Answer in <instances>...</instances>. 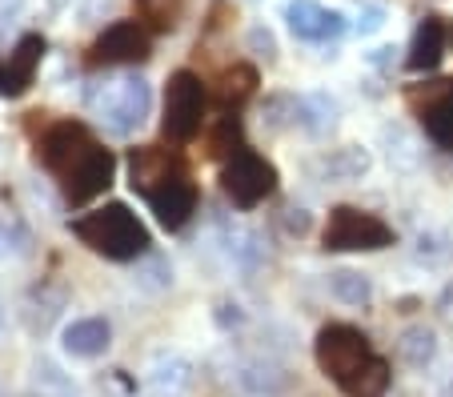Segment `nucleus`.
<instances>
[{"instance_id":"15","label":"nucleus","mask_w":453,"mask_h":397,"mask_svg":"<svg viewBox=\"0 0 453 397\" xmlns=\"http://www.w3.org/2000/svg\"><path fill=\"white\" fill-rule=\"evenodd\" d=\"M418 117L426 125V137L437 149H453V80H437L434 93L426 101H418Z\"/></svg>"},{"instance_id":"13","label":"nucleus","mask_w":453,"mask_h":397,"mask_svg":"<svg viewBox=\"0 0 453 397\" xmlns=\"http://www.w3.org/2000/svg\"><path fill=\"white\" fill-rule=\"evenodd\" d=\"M65 305H69V289L57 286V281H41V286L28 289L25 305H20V321H25V329L33 337H44L65 313Z\"/></svg>"},{"instance_id":"28","label":"nucleus","mask_w":453,"mask_h":397,"mask_svg":"<svg viewBox=\"0 0 453 397\" xmlns=\"http://www.w3.org/2000/svg\"><path fill=\"white\" fill-rule=\"evenodd\" d=\"M137 12L145 25L157 28V33H173V28L180 25L185 0H137Z\"/></svg>"},{"instance_id":"20","label":"nucleus","mask_w":453,"mask_h":397,"mask_svg":"<svg viewBox=\"0 0 453 397\" xmlns=\"http://www.w3.org/2000/svg\"><path fill=\"white\" fill-rule=\"evenodd\" d=\"M389 381H394V373H389V362L373 354L357 373H353L349 381H342L337 389H342L345 397H385V393H389Z\"/></svg>"},{"instance_id":"22","label":"nucleus","mask_w":453,"mask_h":397,"mask_svg":"<svg viewBox=\"0 0 453 397\" xmlns=\"http://www.w3.org/2000/svg\"><path fill=\"white\" fill-rule=\"evenodd\" d=\"M397 357H402L410 370H426L437 357V333L429 325H410L397 337Z\"/></svg>"},{"instance_id":"27","label":"nucleus","mask_w":453,"mask_h":397,"mask_svg":"<svg viewBox=\"0 0 453 397\" xmlns=\"http://www.w3.org/2000/svg\"><path fill=\"white\" fill-rule=\"evenodd\" d=\"M225 249H229L233 265L241 269H253L257 261H261V237L253 233V229H245V225H225Z\"/></svg>"},{"instance_id":"18","label":"nucleus","mask_w":453,"mask_h":397,"mask_svg":"<svg viewBox=\"0 0 453 397\" xmlns=\"http://www.w3.org/2000/svg\"><path fill=\"white\" fill-rule=\"evenodd\" d=\"M28 381H33V393H41V397H81L73 373H65L60 362H52L44 354L28 362Z\"/></svg>"},{"instance_id":"7","label":"nucleus","mask_w":453,"mask_h":397,"mask_svg":"<svg viewBox=\"0 0 453 397\" xmlns=\"http://www.w3.org/2000/svg\"><path fill=\"white\" fill-rule=\"evenodd\" d=\"M221 189L237 209H257L277 189V169L253 149H237L221 169Z\"/></svg>"},{"instance_id":"17","label":"nucleus","mask_w":453,"mask_h":397,"mask_svg":"<svg viewBox=\"0 0 453 397\" xmlns=\"http://www.w3.org/2000/svg\"><path fill=\"white\" fill-rule=\"evenodd\" d=\"M237 386L253 397H281L289 389V373L277 362H269V357H253V362H245L237 370Z\"/></svg>"},{"instance_id":"10","label":"nucleus","mask_w":453,"mask_h":397,"mask_svg":"<svg viewBox=\"0 0 453 397\" xmlns=\"http://www.w3.org/2000/svg\"><path fill=\"white\" fill-rule=\"evenodd\" d=\"M285 25L297 41H309V44H326V41H337L345 33V17L337 9H326L317 0H289L285 4Z\"/></svg>"},{"instance_id":"34","label":"nucleus","mask_w":453,"mask_h":397,"mask_svg":"<svg viewBox=\"0 0 453 397\" xmlns=\"http://www.w3.org/2000/svg\"><path fill=\"white\" fill-rule=\"evenodd\" d=\"M353 28H357V36H373L385 28V9L381 4H365V9L357 12V20H353Z\"/></svg>"},{"instance_id":"11","label":"nucleus","mask_w":453,"mask_h":397,"mask_svg":"<svg viewBox=\"0 0 453 397\" xmlns=\"http://www.w3.org/2000/svg\"><path fill=\"white\" fill-rule=\"evenodd\" d=\"M145 201H149V209L157 213L161 229L177 233V229H185L188 225V217L197 213V185L188 181V173H177V177H169L165 185H157Z\"/></svg>"},{"instance_id":"23","label":"nucleus","mask_w":453,"mask_h":397,"mask_svg":"<svg viewBox=\"0 0 453 397\" xmlns=\"http://www.w3.org/2000/svg\"><path fill=\"white\" fill-rule=\"evenodd\" d=\"M329 294L342 305H349V309H361V305L373 302V281L361 269H334L329 273Z\"/></svg>"},{"instance_id":"29","label":"nucleus","mask_w":453,"mask_h":397,"mask_svg":"<svg viewBox=\"0 0 453 397\" xmlns=\"http://www.w3.org/2000/svg\"><path fill=\"white\" fill-rule=\"evenodd\" d=\"M0 241H4L9 253H17V257H25L33 249V229L25 225V217L17 209H0Z\"/></svg>"},{"instance_id":"5","label":"nucleus","mask_w":453,"mask_h":397,"mask_svg":"<svg viewBox=\"0 0 453 397\" xmlns=\"http://www.w3.org/2000/svg\"><path fill=\"white\" fill-rule=\"evenodd\" d=\"M313 357L321 365L334 386L349 381L361 365L373 357V346H369V337L361 333L357 325H345V321H329V325L317 329V341H313Z\"/></svg>"},{"instance_id":"45","label":"nucleus","mask_w":453,"mask_h":397,"mask_svg":"<svg viewBox=\"0 0 453 397\" xmlns=\"http://www.w3.org/2000/svg\"><path fill=\"white\" fill-rule=\"evenodd\" d=\"M25 397H41V393H25Z\"/></svg>"},{"instance_id":"36","label":"nucleus","mask_w":453,"mask_h":397,"mask_svg":"<svg viewBox=\"0 0 453 397\" xmlns=\"http://www.w3.org/2000/svg\"><path fill=\"white\" fill-rule=\"evenodd\" d=\"M213 321H217V325H221V329H233V325H241V321H245V313H241V305L237 302H221V305H217V309H213Z\"/></svg>"},{"instance_id":"35","label":"nucleus","mask_w":453,"mask_h":397,"mask_svg":"<svg viewBox=\"0 0 453 397\" xmlns=\"http://www.w3.org/2000/svg\"><path fill=\"white\" fill-rule=\"evenodd\" d=\"M281 229H285L289 237H305L309 229H313V217H309V209H285Z\"/></svg>"},{"instance_id":"24","label":"nucleus","mask_w":453,"mask_h":397,"mask_svg":"<svg viewBox=\"0 0 453 397\" xmlns=\"http://www.w3.org/2000/svg\"><path fill=\"white\" fill-rule=\"evenodd\" d=\"M337 117H342V109H337L334 96H326V93L301 96V129H309V133L321 137V133L337 129Z\"/></svg>"},{"instance_id":"47","label":"nucleus","mask_w":453,"mask_h":397,"mask_svg":"<svg viewBox=\"0 0 453 397\" xmlns=\"http://www.w3.org/2000/svg\"><path fill=\"white\" fill-rule=\"evenodd\" d=\"M449 41H453V33H449Z\"/></svg>"},{"instance_id":"33","label":"nucleus","mask_w":453,"mask_h":397,"mask_svg":"<svg viewBox=\"0 0 453 397\" xmlns=\"http://www.w3.org/2000/svg\"><path fill=\"white\" fill-rule=\"evenodd\" d=\"M245 44H249V52H257V57H265V61H277V36L269 33L265 25H253L245 33Z\"/></svg>"},{"instance_id":"19","label":"nucleus","mask_w":453,"mask_h":397,"mask_svg":"<svg viewBox=\"0 0 453 397\" xmlns=\"http://www.w3.org/2000/svg\"><path fill=\"white\" fill-rule=\"evenodd\" d=\"M145 381L161 393H177L193 381V362L185 354H157L153 362L145 365Z\"/></svg>"},{"instance_id":"38","label":"nucleus","mask_w":453,"mask_h":397,"mask_svg":"<svg viewBox=\"0 0 453 397\" xmlns=\"http://www.w3.org/2000/svg\"><path fill=\"white\" fill-rule=\"evenodd\" d=\"M437 317H441L445 325L453 329V281L441 289V294H437Z\"/></svg>"},{"instance_id":"37","label":"nucleus","mask_w":453,"mask_h":397,"mask_svg":"<svg viewBox=\"0 0 453 397\" xmlns=\"http://www.w3.org/2000/svg\"><path fill=\"white\" fill-rule=\"evenodd\" d=\"M109 9H112V0H81V20H85V25H96V20H104Z\"/></svg>"},{"instance_id":"43","label":"nucleus","mask_w":453,"mask_h":397,"mask_svg":"<svg viewBox=\"0 0 453 397\" xmlns=\"http://www.w3.org/2000/svg\"><path fill=\"white\" fill-rule=\"evenodd\" d=\"M4 253H9V249H4V241H0V257H4Z\"/></svg>"},{"instance_id":"30","label":"nucleus","mask_w":453,"mask_h":397,"mask_svg":"<svg viewBox=\"0 0 453 397\" xmlns=\"http://www.w3.org/2000/svg\"><path fill=\"white\" fill-rule=\"evenodd\" d=\"M413 253H418V261H426L429 269H437L453 257V237L441 233V229H426V233H418V241H413Z\"/></svg>"},{"instance_id":"32","label":"nucleus","mask_w":453,"mask_h":397,"mask_svg":"<svg viewBox=\"0 0 453 397\" xmlns=\"http://www.w3.org/2000/svg\"><path fill=\"white\" fill-rule=\"evenodd\" d=\"M257 88V69H249V65H237V69H229L225 73V80H221V96L225 101H245L249 93Z\"/></svg>"},{"instance_id":"25","label":"nucleus","mask_w":453,"mask_h":397,"mask_svg":"<svg viewBox=\"0 0 453 397\" xmlns=\"http://www.w3.org/2000/svg\"><path fill=\"white\" fill-rule=\"evenodd\" d=\"M381 137H385V145H389V164H394V169L413 173V169L421 164V145L405 125H385Z\"/></svg>"},{"instance_id":"39","label":"nucleus","mask_w":453,"mask_h":397,"mask_svg":"<svg viewBox=\"0 0 453 397\" xmlns=\"http://www.w3.org/2000/svg\"><path fill=\"white\" fill-rule=\"evenodd\" d=\"M25 4H28V0H0V28L12 25V20L25 12Z\"/></svg>"},{"instance_id":"40","label":"nucleus","mask_w":453,"mask_h":397,"mask_svg":"<svg viewBox=\"0 0 453 397\" xmlns=\"http://www.w3.org/2000/svg\"><path fill=\"white\" fill-rule=\"evenodd\" d=\"M369 61H373L377 69H385V65H394V61H397V49H389V44H385V49L369 52Z\"/></svg>"},{"instance_id":"46","label":"nucleus","mask_w":453,"mask_h":397,"mask_svg":"<svg viewBox=\"0 0 453 397\" xmlns=\"http://www.w3.org/2000/svg\"><path fill=\"white\" fill-rule=\"evenodd\" d=\"M52 4H65V0H52Z\"/></svg>"},{"instance_id":"4","label":"nucleus","mask_w":453,"mask_h":397,"mask_svg":"<svg viewBox=\"0 0 453 397\" xmlns=\"http://www.w3.org/2000/svg\"><path fill=\"white\" fill-rule=\"evenodd\" d=\"M329 253H377L394 245V229L381 221L377 213L357 205H334L321 233Z\"/></svg>"},{"instance_id":"8","label":"nucleus","mask_w":453,"mask_h":397,"mask_svg":"<svg viewBox=\"0 0 453 397\" xmlns=\"http://www.w3.org/2000/svg\"><path fill=\"white\" fill-rule=\"evenodd\" d=\"M153 41L137 20H112L88 49V65H141L149 61Z\"/></svg>"},{"instance_id":"9","label":"nucleus","mask_w":453,"mask_h":397,"mask_svg":"<svg viewBox=\"0 0 453 397\" xmlns=\"http://www.w3.org/2000/svg\"><path fill=\"white\" fill-rule=\"evenodd\" d=\"M41 61H44V36L25 33L17 44H12L9 57L0 61V96H9V101L25 96L28 88H33Z\"/></svg>"},{"instance_id":"6","label":"nucleus","mask_w":453,"mask_h":397,"mask_svg":"<svg viewBox=\"0 0 453 397\" xmlns=\"http://www.w3.org/2000/svg\"><path fill=\"white\" fill-rule=\"evenodd\" d=\"M205 85H201L197 73L177 69L165 85V112H161V133L177 145L193 141L205 125Z\"/></svg>"},{"instance_id":"14","label":"nucleus","mask_w":453,"mask_h":397,"mask_svg":"<svg viewBox=\"0 0 453 397\" xmlns=\"http://www.w3.org/2000/svg\"><path fill=\"white\" fill-rule=\"evenodd\" d=\"M60 346L69 357H81V362L104 357L112 346V325L104 317H77L60 329Z\"/></svg>"},{"instance_id":"12","label":"nucleus","mask_w":453,"mask_h":397,"mask_svg":"<svg viewBox=\"0 0 453 397\" xmlns=\"http://www.w3.org/2000/svg\"><path fill=\"white\" fill-rule=\"evenodd\" d=\"M177 173H185L180 157L169 153V149H161V145L133 149V157H128V181H133V189H137L141 197H149L157 185H165Z\"/></svg>"},{"instance_id":"16","label":"nucleus","mask_w":453,"mask_h":397,"mask_svg":"<svg viewBox=\"0 0 453 397\" xmlns=\"http://www.w3.org/2000/svg\"><path fill=\"white\" fill-rule=\"evenodd\" d=\"M445 25L441 17H426L418 28H413V41H410V57H405V69L410 73H434L445 57Z\"/></svg>"},{"instance_id":"26","label":"nucleus","mask_w":453,"mask_h":397,"mask_svg":"<svg viewBox=\"0 0 453 397\" xmlns=\"http://www.w3.org/2000/svg\"><path fill=\"white\" fill-rule=\"evenodd\" d=\"M133 286H137L141 294H165V289H173V265H169V257H161V253L149 249L145 257L137 261V269H133Z\"/></svg>"},{"instance_id":"21","label":"nucleus","mask_w":453,"mask_h":397,"mask_svg":"<svg viewBox=\"0 0 453 397\" xmlns=\"http://www.w3.org/2000/svg\"><path fill=\"white\" fill-rule=\"evenodd\" d=\"M369 164H373L369 149L345 145V149H334V153L321 161V173H326L329 181H361V177L369 173Z\"/></svg>"},{"instance_id":"2","label":"nucleus","mask_w":453,"mask_h":397,"mask_svg":"<svg viewBox=\"0 0 453 397\" xmlns=\"http://www.w3.org/2000/svg\"><path fill=\"white\" fill-rule=\"evenodd\" d=\"M69 233L104 261H141L153 249V233L125 201H109V205L93 209V213L73 217Z\"/></svg>"},{"instance_id":"41","label":"nucleus","mask_w":453,"mask_h":397,"mask_svg":"<svg viewBox=\"0 0 453 397\" xmlns=\"http://www.w3.org/2000/svg\"><path fill=\"white\" fill-rule=\"evenodd\" d=\"M4 333H9V313H4V305H0V341H4Z\"/></svg>"},{"instance_id":"44","label":"nucleus","mask_w":453,"mask_h":397,"mask_svg":"<svg viewBox=\"0 0 453 397\" xmlns=\"http://www.w3.org/2000/svg\"><path fill=\"white\" fill-rule=\"evenodd\" d=\"M0 397H4V381H0Z\"/></svg>"},{"instance_id":"31","label":"nucleus","mask_w":453,"mask_h":397,"mask_svg":"<svg viewBox=\"0 0 453 397\" xmlns=\"http://www.w3.org/2000/svg\"><path fill=\"white\" fill-rule=\"evenodd\" d=\"M261 121H265V129L281 133L289 129V125H301V101L297 96H269L265 109H261Z\"/></svg>"},{"instance_id":"3","label":"nucleus","mask_w":453,"mask_h":397,"mask_svg":"<svg viewBox=\"0 0 453 397\" xmlns=\"http://www.w3.org/2000/svg\"><path fill=\"white\" fill-rule=\"evenodd\" d=\"M85 104L96 121L117 137L137 133L153 112V85L145 77H104V80H88L85 88Z\"/></svg>"},{"instance_id":"42","label":"nucleus","mask_w":453,"mask_h":397,"mask_svg":"<svg viewBox=\"0 0 453 397\" xmlns=\"http://www.w3.org/2000/svg\"><path fill=\"white\" fill-rule=\"evenodd\" d=\"M157 397H177V393H161V389H157Z\"/></svg>"},{"instance_id":"1","label":"nucleus","mask_w":453,"mask_h":397,"mask_svg":"<svg viewBox=\"0 0 453 397\" xmlns=\"http://www.w3.org/2000/svg\"><path fill=\"white\" fill-rule=\"evenodd\" d=\"M36 161L57 181L69 205H88L112 185L117 157L93 137L81 121H57L36 141Z\"/></svg>"}]
</instances>
